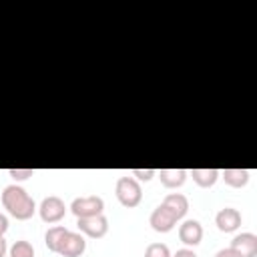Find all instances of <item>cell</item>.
Segmentation results:
<instances>
[{
  "instance_id": "obj_1",
  "label": "cell",
  "mask_w": 257,
  "mask_h": 257,
  "mask_svg": "<svg viewBox=\"0 0 257 257\" xmlns=\"http://www.w3.org/2000/svg\"><path fill=\"white\" fill-rule=\"evenodd\" d=\"M2 205L18 221L30 219L34 215V211H36L34 199L20 185H8V187H4V191H2Z\"/></svg>"
},
{
  "instance_id": "obj_2",
  "label": "cell",
  "mask_w": 257,
  "mask_h": 257,
  "mask_svg": "<svg viewBox=\"0 0 257 257\" xmlns=\"http://www.w3.org/2000/svg\"><path fill=\"white\" fill-rule=\"evenodd\" d=\"M114 195L118 199V203L126 209H133L141 203L143 199V189H141V183L135 179V177H120L116 181V187H114Z\"/></svg>"
},
{
  "instance_id": "obj_3",
  "label": "cell",
  "mask_w": 257,
  "mask_h": 257,
  "mask_svg": "<svg viewBox=\"0 0 257 257\" xmlns=\"http://www.w3.org/2000/svg\"><path fill=\"white\" fill-rule=\"evenodd\" d=\"M70 211L74 213L76 219L80 217H92V215H100L104 211V201L98 195H84V197H76L70 203Z\"/></svg>"
},
{
  "instance_id": "obj_4",
  "label": "cell",
  "mask_w": 257,
  "mask_h": 257,
  "mask_svg": "<svg viewBox=\"0 0 257 257\" xmlns=\"http://www.w3.org/2000/svg\"><path fill=\"white\" fill-rule=\"evenodd\" d=\"M76 227L82 235L90 237V239H100L106 235L108 231V219L100 213V215H92V217H80L76 221Z\"/></svg>"
},
{
  "instance_id": "obj_5",
  "label": "cell",
  "mask_w": 257,
  "mask_h": 257,
  "mask_svg": "<svg viewBox=\"0 0 257 257\" xmlns=\"http://www.w3.org/2000/svg\"><path fill=\"white\" fill-rule=\"evenodd\" d=\"M38 213H40V219L44 223H58L66 215V205L60 197L50 195V197L42 199V203L38 207Z\"/></svg>"
},
{
  "instance_id": "obj_6",
  "label": "cell",
  "mask_w": 257,
  "mask_h": 257,
  "mask_svg": "<svg viewBox=\"0 0 257 257\" xmlns=\"http://www.w3.org/2000/svg\"><path fill=\"white\" fill-rule=\"evenodd\" d=\"M177 217L161 203L157 209H153V213H151V217H149V223H151V227L157 231V233H169V231H173L175 229V225H177Z\"/></svg>"
},
{
  "instance_id": "obj_7",
  "label": "cell",
  "mask_w": 257,
  "mask_h": 257,
  "mask_svg": "<svg viewBox=\"0 0 257 257\" xmlns=\"http://www.w3.org/2000/svg\"><path fill=\"white\" fill-rule=\"evenodd\" d=\"M84 249H86V239L82 237V233L68 231L56 253H60L62 257H80L84 253Z\"/></svg>"
},
{
  "instance_id": "obj_8",
  "label": "cell",
  "mask_w": 257,
  "mask_h": 257,
  "mask_svg": "<svg viewBox=\"0 0 257 257\" xmlns=\"http://www.w3.org/2000/svg\"><path fill=\"white\" fill-rule=\"evenodd\" d=\"M179 239L187 247H195L203 239V225L197 219H187L179 225Z\"/></svg>"
},
{
  "instance_id": "obj_9",
  "label": "cell",
  "mask_w": 257,
  "mask_h": 257,
  "mask_svg": "<svg viewBox=\"0 0 257 257\" xmlns=\"http://www.w3.org/2000/svg\"><path fill=\"white\" fill-rule=\"evenodd\" d=\"M215 225L223 233H233L241 227V213L233 207H225L215 215Z\"/></svg>"
},
{
  "instance_id": "obj_10",
  "label": "cell",
  "mask_w": 257,
  "mask_h": 257,
  "mask_svg": "<svg viewBox=\"0 0 257 257\" xmlns=\"http://www.w3.org/2000/svg\"><path fill=\"white\" fill-rule=\"evenodd\" d=\"M231 249L239 253V257H257V235L255 233H241L233 237Z\"/></svg>"
},
{
  "instance_id": "obj_11",
  "label": "cell",
  "mask_w": 257,
  "mask_h": 257,
  "mask_svg": "<svg viewBox=\"0 0 257 257\" xmlns=\"http://www.w3.org/2000/svg\"><path fill=\"white\" fill-rule=\"evenodd\" d=\"M163 205L177 217V219H183L189 211V199L181 193H169L165 199H163Z\"/></svg>"
},
{
  "instance_id": "obj_12",
  "label": "cell",
  "mask_w": 257,
  "mask_h": 257,
  "mask_svg": "<svg viewBox=\"0 0 257 257\" xmlns=\"http://www.w3.org/2000/svg\"><path fill=\"white\" fill-rule=\"evenodd\" d=\"M157 175L167 189H177L187 181L189 173L185 169H161V171H157Z\"/></svg>"
},
{
  "instance_id": "obj_13",
  "label": "cell",
  "mask_w": 257,
  "mask_h": 257,
  "mask_svg": "<svg viewBox=\"0 0 257 257\" xmlns=\"http://www.w3.org/2000/svg\"><path fill=\"white\" fill-rule=\"evenodd\" d=\"M219 177L233 189H241L249 183V171L247 169H223Z\"/></svg>"
},
{
  "instance_id": "obj_14",
  "label": "cell",
  "mask_w": 257,
  "mask_h": 257,
  "mask_svg": "<svg viewBox=\"0 0 257 257\" xmlns=\"http://www.w3.org/2000/svg\"><path fill=\"white\" fill-rule=\"evenodd\" d=\"M189 175H191L193 181H195L199 187H203V189L213 187V185L217 183V179H219V171H217V169H193Z\"/></svg>"
},
{
  "instance_id": "obj_15",
  "label": "cell",
  "mask_w": 257,
  "mask_h": 257,
  "mask_svg": "<svg viewBox=\"0 0 257 257\" xmlns=\"http://www.w3.org/2000/svg\"><path fill=\"white\" fill-rule=\"evenodd\" d=\"M66 233H68V229H66L64 225H54V227H50V229L46 231V235H44V245L48 247V251L56 253Z\"/></svg>"
},
{
  "instance_id": "obj_16",
  "label": "cell",
  "mask_w": 257,
  "mask_h": 257,
  "mask_svg": "<svg viewBox=\"0 0 257 257\" xmlns=\"http://www.w3.org/2000/svg\"><path fill=\"white\" fill-rule=\"evenodd\" d=\"M10 257H34V247L24 239L14 241V245L10 247Z\"/></svg>"
},
{
  "instance_id": "obj_17",
  "label": "cell",
  "mask_w": 257,
  "mask_h": 257,
  "mask_svg": "<svg viewBox=\"0 0 257 257\" xmlns=\"http://www.w3.org/2000/svg\"><path fill=\"white\" fill-rule=\"evenodd\" d=\"M145 257H171V249L165 243H151L145 249Z\"/></svg>"
},
{
  "instance_id": "obj_18",
  "label": "cell",
  "mask_w": 257,
  "mask_h": 257,
  "mask_svg": "<svg viewBox=\"0 0 257 257\" xmlns=\"http://www.w3.org/2000/svg\"><path fill=\"white\" fill-rule=\"evenodd\" d=\"M8 175H10L14 181H24V179H28V177L34 175V169H10Z\"/></svg>"
},
{
  "instance_id": "obj_19",
  "label": "cell",
  "mask_w": 257,
  "mask_h": 257,
  "mask_svg": "<svg viewBox=\"0 0 257 257\" xmlns=\"http://www.w3.org/2000/svg\"><path fill=\"white\" fill-rule=\"evenodd\" d=\"M133 175H135L139 181H151V179L157 175V171H155V169H133Z\"/></svg>"
},
{
  "instance_id": "obj_20",
  "label": "cell",
  "mask_w": 257,
  "mask_h": 257,
  "mask_svg": "<svg viewBox=\"0 0 257 257\" xmlns=\"http://www.w3.org/2000/svg\"><path fill=\"white\" fill-rule=\"evenodd\" d=\"M173 257H199V255H197V253H195L193 249L185 247V249H179V251H177V253H175Z\"/></svg>"
},
{
  "instance_id": "obj_21",
  "label": "cell",
  "mask_w": 257,
  "mask_h": 257,
  "mask_svg": "<svg viewBox=\"0 0 257 257\" xmlns=\"http://www.w3.org/2000/svg\"><path fill=\"white\" fill-rule=\"evenodd\" d=\"M215 257H239V253H235L231 247H227V249L217 251V253H215Z\"/></svg>"
},
{
  "instance_id": "obj_22",
  "label": "cell",
  "mask_w": 257,
  "mask_h": 257,
  "mask_svg": "<svg viewBox=\"0 0 257 257\" xmlns=\"http://www.w3.org/2000/svg\"><path fill=\"white\" fill-rule=\"evenodd\" d=\"M6 231H8V219H6V215L0 213V237H4Z\"/></svg>"
},
{
  "instance_id": "obj_23",
  "label": "cell",
  "mask_w": 257,
  "mask_h": 257,
  "mask_svg": "<svg viewBox=\"0 0 257 257\" xmlns=\"http://www.w3.org/2000/svg\"><path fill=\"white\" fill-rule=\"evenodd\" d=\"M6 251H8L6 239H4V237H0V257H6Z\"/></svg>"
}]
</instances>
